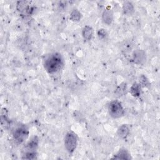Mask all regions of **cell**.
Instances as JSON below:
<instances>
[{"label":"cell","mask_w":160,"mask_h":160,"mask_svg":"<svg viewBox=\"0 0 160 160\" xmlns=\"http://www.w3.org/2000/svg\"><path fill=\"white\" fill-rule=\"evenodd\" d=\"M108 112L111 117L114 119L121 118L124 114V109L121 103L118 100L111 101L108 106Z\"/></svg>","instance_id":"277c9868"},{"label":"cell","mask_w":160,"mask_h":160,"mask_svg":"<svg viewBox=\"0 0 160 160\" xmlns=\"http://www.w3.org/2000/svg\"><path fill=\"white\" fill-rule=\"evenodd\" d=\"M82 18V14L78 9H74L72 11V12L70 14V19L72 21L77 22L80 21V19Z\"/></svg>","instance_id":"2e32d148"},{"label":"cell","mask_w":160,"mask_h":160,"mask_svg":"<svg viewBox=\"0 0 160 160\" xmlns=\"http://www.w3.org/2000/svg\"><path fill=\"white\" fill-rule=\"evenodd\" d=\"M129 128L127 124H122L119 127L117 131V134L118 136L122 139L126 138L129 134Z\"/></svg>","instance_id":"8fae6325"},{"label":"cell","mask_w":160,"mask_h":160,"mask_svg":"<svg viewBox=\"0 0 160 160\" xmlns=\"http://www.w3.org/2000/svg\"><path fill=\"white\" fill-rule=\"evenodd\" d=\"M126 90H127V84L126 82H123L117 87L114 93L116 96L121 97L126 93Z\"/></svg>","instance_id":"5bb4252c"},{"label":"cell","mask_w":160,"mask_h":160,"mask_svg":"<svg viewBox=\"0 0 160 160\" xmlns=\"http://www.w3.org/2000/svg\"><path fill=\"white\" fill-rule=\"evenodd\" d=\"M112 159H131V157L130 153L126 149L122 148L114 156Z\"/></svg>","instance_id":"ba28073f"},{"label":"cell","mask_w":160,"mask_h":160,"mask_svg":"<svg viewBox=\"0 0 160 160\" xmlns=\"http://www.w3.org/2000/svg\"><path fill=\"white\" fill-rule=\"evenodd\" d=\"M139 84H140L141 88L142 87L147 88L150 84L148 79L144 75H141L140 76V78H139Z\"/></svg>","instance_id":"e0dca14e"},{"label":"cell","mask_w":160,"mask_h":160,"mask_svg":"<svg viewBox=\"0 0 160 160\" xmlns=\"http://www.w3.org/2000/svg\"><path fill=\"white\" fill-rule=\"evenodd\" d=\"M133 48V44L131 41H124L121 44V51L125 52H129Z\"/></svg>","instance_id":"9a60e30c"},{"label":"cell","mask_w":160,"mask_h":160,"mask_svg":"<svg viewBox=\"0 0 160 160\" xmlns=\"http://www.w3.org/2000/svg\"><path fill=\"white\" fill-rule=\"evenodd\" d=\"M122 12L125 15L131 16L134 12V8L130 1H125L122 4Z\"/></svg>","instance_id":"30bf717a"},{"label":"cell","mask_w":160,"mask_h":160,"mask_svg":"<svg viewBox=\"0 0 160 160\" xmlns=\"http://www.w3.org/2000/svg\"><path fill=\"white\" fill-rule=\"evenodd\" d=\"M132 60L136 64H143L146 61V54L142 49H136L132 52Z\"/></svg>","instance_id":"8992f818"},{"label":"cell","mask_w":160,"mask_h":160,"mask_svg":"<svg viewBox=\"0 0 160 160\" xmlns=\"http://www.w3.org/2000/svg\"><path fill=\"white\" fill-rule=\"evenodd\" d=\"M114 16L112 10L109 7L106 8L102 13V21L107 25H110L112 22Z\"/></svg>","instance_id":"52a82bcc"},{"label":"cell","mask_w":160,"mask_h":160,"mask_svg":"<svg viewBox=\"0 0 160 160\" xmlns=\"http://www.w3.org/2000/svg\"><path fill=\"white\" fill-rule=\"evenodd\" d=\"M1 124L4 128H6L9 124V119L8 118V111L5 108H2L1 111Z\"/></svg>","instance_id":"9c48e42d"},{"label":"cell","mask_w":160,"mask_h":160,"mask_svg":"<svg viewBox=\"0 0 160 160\" xmlns=\"http://www.w3.org/2000/svg\"><path fill=\"white\" fill-rule=\"evenodd\" d=\"M131 94L135 97H139L141 94V86L138 82H134L130 88Z\"/></svg>","instance_id":"4fadbf2b"},{"label":"cell","mask_w":160,"mask_h":160,"mask_svg":"<svg viewBox=\"0 0 160 160\" xmlns=\"http://www.w3.org/2000/svg\"><path fill=\"white\" fill-rule=\"evenodd\" d=\"M64 59L59 52H52L48 55L43 61V66L46 71L53 74L60 71L64 66Z\"/></svg>","instance_id":"6da1fadb"},{"label":"cell","mask_w":160,"mask_h":160,"mask_svg":"<svg viewBox=\"0 0 160 160\" xmlns=\"http://www.w3.org/2000/svg\"><path fill=\"white\" fill-rule=\"evenodd\" d=\"M39 144V138L38 136H34L28 142L24 147L22 159H34L36 158V149Z\"/></svg>","instance_id":"7a4b0ae2"},{"label":"cell","mask_w":160,"mask_h":160,"mask_svg":"<svg viewBox=\"0 0 160 160\" xmlns=\"http://www.w3.org/2000/svg\"><path fill=\"white\" fill-rule=\"evenodd\" d=\"M93 29L90 26H85L82 29V36L84 39L89 41L93 36Z\"/></svg>","instance_id":"7c38bea8"},{"label":"cell","mask_w":160,"mask_h":160,"mask_svg":"<svg viewBox=\"0 0 160 160\" xmlns=\"http://www.w3.org/2000/svg\"><path fill=\"white\" fill-rule=\"evenodd\" d=\"M97 34H98V36L99 37V38L100 39H102V40L106 39L108 36V32L104 29H99L98 31Z\"/></svg>","instance_id":"ac0fdd59"},{"label":"cell","mask_w":160,"mask_h":160,"mask_svg":"<svg viewBox=\"0 0 160 160\" xmlns=\"http://www.w3.org/2000/svg\"><path fill=\"white\" fill-rule=\"evenodd\" d=\"M29 134V128L24 124L19 125L13 131L12 137L18 144L22 143L28 137Z\"/></svg>","instance_id":"5b68a950"},{"label":"cell","mask_w":160,"mask_h":160,"mask_svg":"<svg viewBox=\"0 0 160 160\" xmlns=\"http://www.w3.org/2000/svg\"><path fill=\"white\" fill-rule=\"evenodd\" d=\"M64 144L66 151L69 154H72L78 146L77 135L72 131H68L64 137Z\"/></svg>","instance_id":"3957f363"}]
</instances>
